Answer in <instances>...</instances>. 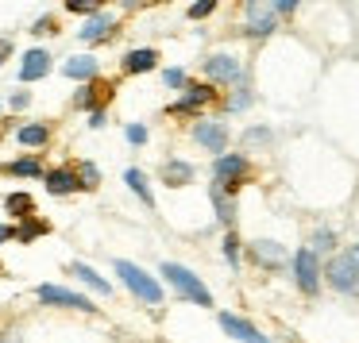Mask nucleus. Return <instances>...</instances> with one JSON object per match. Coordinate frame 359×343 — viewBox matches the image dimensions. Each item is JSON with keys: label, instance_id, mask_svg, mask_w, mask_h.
I'll return each instance as SVG.
<instances>
[{"label": "nucleus", "instance_id": "nucleus-20", "mask_svg": "<svg viewBox=\"0 0 359 343\" xmlns=\"http://www.w3.org/2000/svg\"><path fill=\"white\" fill-rule=\"evenodd\" d=\"M194 166L189 162H182V158H170V162H163V181L170 189H182V186H189V181H194Z\"/></svg>", "mask_w": 359, "mask_h": 343}, {"label": "nucleus", "instance_id": "nucleus-42", "mask_svg": "<svg viewBox=\"0 0 359 343\" xmlns=\"http://www.w3.org/2000/svg\"><path fill=\"white\" fill-rule=\"evenodd\" d=\"M0 343H20L16 332H0Z\"/></svg>", "mask_w": 359, "mask_h": 343}, {"label": "nucleus", "instance_id": "nucleus-33", "mask_svg": "<svg viewBox=\"0 0 359 343\" xmlns=\"http://www.w3.org/2000/svg\"><path fill=\"white\" fill-rule=\"evenodd\" d=\"M124 135H128V143H132V147H143V143H147V127H143V124H128Z\"/></svg>", "mask_w": 359, "mask_h": 343}, {"label": "nucleus", "instance_id": "nucleus-41", "mask_svg": "<svg viewBox=\"0 0 359 343\" xmlns=\"http://www.w3.org/2000/svg\"><path fill=\"white\" fill-rule=\"evenodd\" d=\"M8 55H12V43H8V39H0V62H4Z\"/></svg>", "mask_w": 359, "mask_h": 343}, {"label": "nucleus", "instance_id": "nucleus-1", "mask_svg": "<svg viewBox=\"0 0 359 343\" xmlns=\"http://www.w3.org/2000/svg\"><path fill=\"white\" fill-rule=\"evenodd\" d=\"M158 274H163V278L170 281L178 297H186V301L201 304V309H212V293H209V286H205V281L197 278V274L189 270V266H182V262H163V266H158Z\"/></svg>", "mask_w": 359, "mask_h": 343}, {"label": "nucleus", "instance_id": "nucleus-27", "mask_svg": "<svg viewBox=\"0 0 359 343\" xmlns=\"http://www.w3.org/2000/svg\"><path fill=\"white\" fill-rule=\"evenodd\" d=\"M50 232V224L43 216H32V220H24V224L16 227V239L20 243H32V239H39V235H47Z\"/></svg>", "mask_w": 359, "mask_h": 343}, {"label": "nucleus", "instance_id": "nucleus-25", "mask_svg": "<svg viewBox=\"0 0 359 343\" xmlns=\"http://www.w3.org/2000/svg\"><path fill=\"white\" fill-rule=\"evenodd\" d=\"M4 209H8V216H16V220H32L35 216V201L27 193H8L4 197Z\"/></svg>", "mask_w": 359, "mask_h": 343}, {"label": "nucleus", "instance_id": "nucleus-29", "mask_svg": "<svg viewBox=\"0 0 359 343\" xmlns=\"http://www.w3.org/2000/svg\"><path fill=\"white\" fill-rule=\"evenodd\" d=\"M74 170H78V181H81V189H86V193H93V189L101 186V170H97L93 162H78Z\"/></svg>", "mask_w": 359, "mask_h": 343}, {"label": "nucleus", "instance_id": "nucleus-40", "mask_svg": "<svg viewBox=\"0 0 359 343\" xmlns=\"http://www.w3.org/2000/svg\"><path fill=\"white\" fill-rule=\"evenodd\" d=\"M104 120H109V116H104V108L101 112H89V127H104Z\"/></svg>", "mask_w": 359, "mask_h": 343}, {"label": "nucleus", "instance_id": "nucleus-18", "mask_svg": "<svg viewBox=\"0 0 359 343\" xmlns=\"http://www.w3.org/2000/svg\"><path fill=\"white\" fill-rule=\"evenodd\" d=\"M50 74V55L43 47H35V50H27L24 55V62H20V81H39V78H47Z\"/></svg>", "mask_w": 359, "mask_h": 343}, {"label": "nucleus", "instance_id": "nucleus-35", "mask_svg": "<svg viewBox=\"0 0 359 343\" xmlns=\"http://www.w3.org/2000/svg\"><path fill=\"white\" fill-rule=\"evenodd\" d=\"M212 12H217V0H201V4H194L186 16L189 20H205V16H212Z\"/></svg>", "mask_w": 359, "mask_h": 343}, {"label": "nucleus", "instance_id": "nucleus-9", "mask_svg": "<svg viewBox=\"0 0 359 343\" xmlns=\"http://www.w3.org/2000/svg\"><path fill=\"white\" fill-rule=\"evenodd\" d=\"M243 251H248V258L255 266H263V270H282V266L294 258L286 247H282V243H274V239H251Z\"/></svg>", "mask_w": 359, "mask_h": 343}, {"label": "nucleus", "instance_id": "nucleus-3", "mask_svg": "<svg viewBox=\"0 0 359 343\" xmlns=\"http://www.w3.org/2000/svg\"><path fill=\"white\" fill-rule=\"evenodd\" d=\"M112 270H116V278L128 286V293H132V297H140V301H147V304H163V286H158L143 266L128 262V258H116Z\"/></svg>", "mask_w": 359, "mask_h": 343}, {"label": "nucleus", "instance_id": "nucleus-11", "mask_svg": "<svg viewBox=\"0 0 359 343\" xmlns=\"http://www.w3.org/2000/svg\"><path fill=\"white\" fill-rule=\"evenodd\" d=\"M35 297H39L43 304H62V309H78V312H97V304L89 301V297L74 293V289H62V286H39Z\"/></svg>", "mask_w": 359, "mask_h": 343}, {"label": "nucleus", "instance_id": "nucleus-12", "mask_svg": "<svg viewBox=\"0 0 359 343\" xmlns=\"http://www.w3.org/2000/svg\"><path fill=\"white\" fill-rule=\"evenodd\" d=\"M112 35H116V16H112V12H97L93 20L81 24L78 39L86 43V47H97V43H109Z\"/></svg>", "mask_w": 359, "mask_h": 343}, {"label": "nucleus", "instance_id": "nucleus-17", "mask_svg": "<svg viewBox=\"0 0 359 343\" xmlns=\"http://www.w3.org/2000/svg\"><path fill=\"white\" fill-rule=\"evenodd\" d=\"M97 70H101V66H97L93 55H74V58H66V62H62V74L70 81H81V85L97 81Z\"/></svg>", "mask_w": 359, "mask_h": 343}, {"label": "nucleus", "instance_id": "nucleus-26", "mask_svg": "<svg viewBox=\"0 0 359 343\" xmlns=\"http://www.w3.org/2000/svg\"><path fill=\"white\" fill-rule=\"evenodd\" d=\"M309 251H317V255H328V258H332V255H336V232H332V227L320 224L317 232H313V239H309Z\"/></svg>", "mask_w": 359, "mask_h": 343}, {"label": "nucleus", "instance_id": "nucleus-24", "mask_svg": "<svg viewBox=\"0 0 359 343\" xmlns=\"http://www.w3.org/2000/svg\"><path fill=\"white\" fill-rule=\"evenodd\" d=\"M70 274H74V278H81L89 289H97V293H104V297L112 293V281H104L101 274L93 270V266H86V262H70Z\"/></svg>", "mask_w": 359, "mask_h": 343}, {"label": "nucleus", "instance_id": "nucleus-31", "mask_svg": "<svg viewBox=\"0 0 359 343\" xmlns=\"http://www.w3.org/2000/svg\"><path fill=\"white\" fill-rule=\"evenodd\" d=\"M251 101H255V97H251V89H248V85H240L224 104H228V112H248V108H251Z\"/></svg>", "mask_w": 359, "mask_h": 343}, {"label": "nucleus", "instance_id": "nucleus-8", "mask_svg": "<svg viewBox=\"0 0 359 343\" xmlns=\"http://www.w3.org/2000/svg\"><path fill=\"white\" fill-rule=\"evenodd\" d=\"M212 101H217V85H209V81H189L182 89V97L170 104V116H194L197 108H205Z\"/></svg>", "mask_w": 359, "mask_h": 343}, {"label": "nucleus", "instance_id": "nucleus-38", "mask_svg": "<svg viewBox=\"0 0 359 343\" xmlns=\"http://www.w3.org/2000/svg\"><path fill=\"white\" fill-rule=\"evenodd\" d=\"M274 12H278V20H282V16H294V12H297V0H278V4H274Z\"/></svg>", "mask_w": 359, "mask_h": 343}, {"label": "nucleus", "instance_id": "nucleus-37", "mask_svg": "<svg viewBox=\"0 0 359 343\" xmlns=\"http://www.w3.org/2000/svg\"><path fill=\"white\" fill-rule=\"evenodd\" d=\"M27 104H32V93H12V97H8V108H12V112L27 108Z\"/></svg>", "mask_w": 359, "mask_h": 343}, {"label": "nucleus", "instance_id": "nucleus-32", "mask_svg": "<svg viewBox=\"0 0 359 343\" xmlns=\"http://www.w3.org/2000/svg\"><path fill=\"white\" fill-rule=\"evenodd\" d=\"M163 81H166L170 89H186V85H189L186 70H178V66H170V70H163Z\"/></svg>", "mask_w": 359, "mask_h": 343}, {"label": "nucleus", "instance_id": "nucleus-39", "mask_svg": "<svg viewBox=\"0 0 359 343\" xmlns=\"http://www.w3.org/2000/svg\"><path fill=\"white\" fill-rule=\"evenodd\" d=\"M8 239H16V227H8V224H0V247H4V243Z\"/></svg>", "mask_w": 359, "mask_h": 343}, {"label": "nucleus", "instance_id": "nucleus-6", "mask_svg": "<svg viewBox=\"0 0 359 343\" xmlns=\"http://www.w3.org/2000/svg\"><path fill=\"white\" fill-rule=\"evenodd\" d=\"M201 74L209 78V85H243V62L236 55H224V50L205 55Z\"/></svg>", "mask_w": 359, "mask_h": 343}, {"label": "nucleus", "instance_id": "nucleus-36", "mask_svg": "<svg viewBox=\"0 0 359 343\" xmlns=\"http://www.w3.org/2000/svg\"><path fill=\"white\" fill-rule=\"evenodd\" d=\"M55 20H50V16H43V20H35V27H32V35H55Z\"/></svg>", "mask_w": 359, "mask_h": 343}, {"label": "nucleus", "instance_id": "nucleus-5", "mask_svg": "<svg viewBox=\"0 0 359 343\" xmlns=\"http://www.w3.org/2000/svg\"><path fill=\"white\" fill-rule=\"evenodd\" d=\"M325 281L336 289V293H359V266L348 251H336L325 262Z\"/></svg>", "mask_w": 359, "mask_h": 343}, {"label": "nucleus", "instance_id": "nucleus-14", "mask_svg": "<svg viewBox=\"0 0 359 343\" xmlns=\"http://www.w3.org/2000/svg\"><path fill=\"white\" fill-rule=\"evenodd\" d=\"M220 328H224V332L232 335V340H240V343H271L255 324H251V320L236 316V312H220Z\"/></svg>", "mask_w": 359, "mask_h": 343}, {"label": "nucleus", "instance_id": "nucleus-23", "mask_svg": "<svg viewBox=\"0 0 359 343\" xmlns=\"http://www.w3.org/2000/svg\"><path fill=\"white\" fill-rule=\"evenodd\" d=\"M4 174H12V178H43V162L35 155H27V158H12V162H4Z\"/></svg>", "mask_w": 359, "mask_h": 343}, {"label": "nucleus", "instance_id": "nucleus-21", "mask_svg": "<svg viewBox=\"0 0 359 343\" xmlns=\"http://www.w3.org/2000/svg\"><path fill=\"white\" fill-rule=\"evenodd\" d=\"M124 181H128V189H132L135 197H140L147 209H155V193H151V186H147V174L143 170H135V166H128L124 170Z\"/></svg>", "mask_w": 359, "mask_h": 343}, {"label": "nucleus", "instance_id": "nucleus-2", "mask_svg": "<svg viewBox=\"0 0 359 343\" xmlns=\"http://www.w3.org/2000/svg\"><path fill=\"white\" fill-rule=\"evenodd\" d=\"M251 158L248 155H220L217 162H212V186L224 189L228 197H236L243 186L251 181Z\"/></svg>", "mask_w": 359, "mask_h": 343}, {"label": "nucleus", "instance_id": "nucleus-7", "mask_svg": "<svg viewBox=\"0 0 359 343\" xmlns=\"http://www.w3.org/2000/svg\"><path fill=\"white\" fill-rule=\"evenodd\" d=\"M274 31H278V12H274V4H263V0L243 4V35L248 39H266Z\"/></svg>", "mask_w": 359, "mask_h": 343}, {"label": "nucleus", "instance_id": "nucleus-13", "mask_svg": "<svg viewBox=\"0 0 359 343\" xmlns=\"http://www.w3.org/2000/svg\"><path fill=\"white\" fill-rule=\"evenodd\" d=\"M43 186H47L50 197H70L81 189V181H78V170H74V166H55V170L43 174Z\"/></svg>", "mask_w": 359, "mask_h": 343}, {"label": "nucleus", "instance_id": "nucleus-4", "mask_svg": "<svg viewBox=\"0 0 359 343\" xmlns=\"http://www.w3.org/2000/svg\"><path fill=\"white\" fill-rule=\"evenodd\" d=\"M290 274H294V286L302 289L305 297L320 293V281H325V266H320V255L309 247H297L294 258H290Z\"/></svg>", "mask_w": 359, "mask_h": 343}, {"label": "nucleus", "instance_id": "nucleus-22", "mask_svg": "<svg viewBox=\"0 0 359 343\" xmlns=\"http://www.w3.org/2000/svg\"><path fill=\"white\" fill-rule=\"evenodd\" d=\"M16 143L20 147H47L50 143V124H24L16 132Z\"/></svg>", "mask_w": 359, "mask_h": 343}, {"label": "nucleus", "instance_id": "nucleus-15", "mask_svg": "<svg viewBox=\"0 0 359 343\" xmlns=\"http://www.w3.org/2000/svg\"><path fill=\"white\" fill-rule=\"evenodd\" d=\"M112 93H116V89H112L109 81H89V85L78 89V97H74V108H93V112H101L104 104L112 101Z\"/></svg>", "mask_w": 359, "mask_h": 343}, {"label": "nucleus", "instance_id": "nucleus-19", "mask_svg": "<svg viewBox=\"0 0 359 343\" xmlns=\"http://www.w3.org/2000/svg\"><path fill=\"white\" fill-rule=\"evenodd\" d=\"M209 201H212V209H217V220L224 224V232H232V224H236V197H228L224 189L209 186Z\"/></svg>", "mask_w": 359, "mask_h": 343}, {"label": "nucleus", "instance_id": "nucleus-16", "mask_svg": "<svg viewBox=\"0 0 359 343\" xmlns=\"http://www.w3.org/2000/svg\"><path fill=\"white\" fill-rule=\"evenodd\" d=\"M158 66V50L155 47H135L128 50L124 58H120V70L128 74V78H135V74H151Z\"/></svg>", "mask_w": 359, "mask_h": 343}, {"label": "nucleus", "instance_id": "nucleus-30", "mask_svg": "<svg viewBox=\"0 0 359 343\" xmlns=\"http://www.w3.org/2000/svg\"><path fill=\"white\" fill-rule=\"evenodd\" d=\"M271 143H274L271 127H248L243 132V147H271Z\"/></svg>", "mask_w": 359, "mask_h": 343}, {"label": "nucleus", "instance_id": "nucleus-43", "mask_svg": "<svg viewBox=\"0 0 359 343\" xmlns=\"http://www.w3.org/2000/svg\"><path fill=\"white\" fill-rule=\"evenodd\" d=\"M348 255L355 258V266H359V243H351V247H348Z\"/></svg>", "mask_w": 359, "mask_h": 343}, {"label": "nucleus", "instance_id": "nucleus-28", "mask_svg": "<svg viewBox=\"0 0 359 343\" xmlns=\"http://www.w3.org/2000/svg\"><path fill=\"white\" fill-rule=\"evenodd\" d=\"M240 258H243V243H240V235H236V227H232V232H224V262L236 270Z\"/></svg>", "mask_w": 359, "mask_h": 343}, {"label": "nucleus", "instance_id": "nucleus-34", "mask_svg": "<svg viewBox=\"0 0 359 343\" xmlns=\"http://www.w3.org/2000/svg\"><path fill=\"white\" fill-rule=\"evenodd\" d=\"M66 12H74V16H89V20H93L101 8H97V4H81V0H66Z\"/></svg>", "mask_w": 359, "mask_h": 343}, {"label": "nucleus", "instance_id": "nucleus-10", "mask_svg": "<svg viewBox=\"0 0 359 343\" xmlns=\"http://www.w3.org/2000/svg\"><path fill=\"white\" fill-rule=\"evenodd\" d=\"M194 139L201 143L209 155H228V124H220V120H197L194 124Z\"/></svg>", "mask_w": 359, "mask_h": 343}]
</instances>
